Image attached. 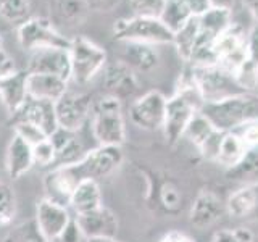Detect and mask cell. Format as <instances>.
I'll return each instance as SVG.
<instances>
[{
  "mask_svg": "<svg viewBox=\"0 0 258 242\" xmlns=\"http://www.w3.org/2000/svg\"><path fill=\"white\" fill-rule=\"evenodd\" d=\"M200 113L218 131H236L248 121L258 119V94L242 92L216 102H205Z\"/></svg>",
  "mask_w": 258,
  "mask_h": 242,
  "instance_id": "6da1fadb",
  "label": "cell"
},
{
  "mask_svg": "<svg viewBox=\"0 0 258 242\" xmlns=\"http://www.w3.org/2000/svg\"><path fill=\"white\" fill-rule=\"evenodd\" d=\"M92 134L99 145H121L126 141V128L121 100L105 94L92 103Z\"/></svg>",
  "mask_w": 258,
  "mask_h": 242,
  "instance_id": "7a4b0ae2",
  "label": "cell"
},
{
  "mask_svg": "<svg viewBox=\"0 0 258 242\" xmlns=\"http://www.w3.org/2000/svg\"><path fill=\"white\" fill-rule=\"evenodd\" d=\"M113 37L119 42H144V44H173L174 34L160 18L134 15L121 18L113 26Z\"/></svg>",
  "mask_w": 258,
  "mask_h": 242,
  "instance_id": "3957f363",
  "label": "cell"
},
{
  "mask_svg": "<svg viewBox=\"0 0 258 242\" xmlns=\"http://www.w3.org/2000/svg\"><path fill=\"white\" fill-rule=\"evenodd\" d=\"M68 52L71 60V78L78 84H87L102 73L107 65V52L84 36L71 37Z\"/></svg>",
  "mask_w": 258,
  "mask_h": 242,
  "instance_id": "277c9868",
  "label": "cell"
},
{
  "mask_svg": "<svg viewBox=\"0 0 258 242\" xmlns=\"http://www.w3.org/2000/svg\"><path fill=\"white\" fill-rule=\"evenodd\" d=\"M192 71L194 83H196L202 99L205 102H216L226 97L242 94L244 91L237 86L236 79L229 71L223 70L220 65L210 67H194L189 65Z\"/></svg>",
  "mask_w": 258,
  "mask_h": 242,
  "instance_id": "5b68a950",
  "label": "cell"
},
{
  "mask_svg": "<svg viewBox=\"0 0 258 242\" xmlns=\"http://www.w3.org/2000/svg\"><path fill=\"white\" fill-rule=\"evenodd\" d=\"M16 32H18V42L21 48L28 52L45 47L70 48L71 42V39L56 31L52 21L47 18H29L20 24Z\"/></svg>",
  "mask_w": 258,
  "mask_h": 242,
  "instance_id": "8992f818",
  "label": "cell"
},
{
  "mask_svg": "<svg viewBox=\"0 0 258 242\" xmlns=\"http://www.w3.org/2000/svg\"><path fill=\"white\" fill-rule=\"evenodd\" d=\"M123 150L118 145H97L92 150H87L86 157L75 166L83 181H100L115 173L123 163Z\"/></svg>",
  "mask_w": 258,
  "mask_h": 242,
  "instance_id": "52a82bcc",
  "label": "cell"
},
{
  "mask_svg": "<svg viewBox=\"0 0 258 242\" xmlns=\"http://www.w3.org/2000/svg\"><path fill=\"white\" fill-rule=\"evenodd\" d=\"M92 97L87 94L67 92L55 102V115L58 128L78 133L92 115Z\"/></svg>",
  "mask_w": 258,
  "mask_h": 242,
  "instance_id": "ba28073f",
  "label": "cell"
},
{
  "mask_svg": "<svg viewBox=\"0 0 258 242\" xmlns=\"http://www.w3.org/2000/svg\"><path fill=\"white\" fill-rule=\"evenodd\" d=\"M166 97L160 91H149L137 97L129 107V118L133 125L144 131H157L163 128Z\"/></svg>",
  "mask_w": 258,
  "mask_h": 242,
  "instance_id": "9c48e42d",
  "label": "cell"
},
{
  "mask_svg": "<svg viewBox=\"0 0 258 242\" xmlns=\"http://www.w3.org/2000/svg\"><path fill=\"white\" fill-rule=\"evenodd\" d=\"M28 73L37 75H53L63 78L64 81L71 79V60L68 48L45 47L31 52L28 60Z\"/></svg>",
  "mask_w": 258,
  "mask_h": 242,
  "instance_id": "30bf717a",
  "label": "cell"
},
{
  "mask_svg": "<svg viewBox=\"0 0 258 242\" xmlns=\"http://www.w3.org/2000/svg\"><path fill=\"white\" fill-rule=\"evenodd\" d=\"M83 181L78 174L75 165L71 166H55L44 176V192L45 199L55 202V204L70 207L73 194H75L78 184Z\"/></svg>",
  "mask_w": 258,
  "mask_h": 242,
  "instance_id": "8fae6325",
  "label": "cell"
},
{
  "mask_svg": "<svg viewBox=\"0 0 258 242\" xmlns=\"http://www.w3.org/2000/svg\"><path fill=\"white\" fill-rule=\"evenodd\" d=\"M8 123L12 126L16 123H29L39 128L47 137H50L58 129V123H56V115H55V103L29 97L24 102L23 107L15 115L10 116Z\"/></svg>",
  "mask_w": 258,
  "mask_h": 242,
  "instance_id": "7c38bea8",
  "label": "cell"
},
{
  "mask_svg": "<svg viewBox=\"0 0 258 242\" xmlns=\"http://www.w3.org/2000/svg\"><path fill=\"white\" fill-rule=\"evenodd\" d=\"M102 86L108 95L124 100L137 92L139 81H137L136 73L124 62L115 60L111 63L107 62L105 68L102 70Z\"/></svg>",
  "mask_w": 258,
  "mask_h": 242,
  "instance_id": "4fadbf2b",
  "label": "cell"
},
{
  "mask_svg": "<svg viewBox=\"0 0 258 242\" xmlns=\"http://www.w3.org/2000/svg\"><path fill=\"white\" fill-rule=\"evenodd\" d=\"M71 218L73 216L70 213L68 207L58 205L45 197L42 200H39V204L36 207L34 220L39 226L40 232H42L50 242L55 237H58L64 231V228H67L68 223L71 221Z\"/></svg>",
  "mask_w": 258,
  "mask_h": 242,
  "instance_id": "5bb4252c",
  "label": "cell"
},
{
  "mask_svg": "<svg viewBox=\"0 0 258 242\" xmlns=\"http://www.w3.org/2000/svg\"><path fill=\"white\" fill-rule=\"evenodd\" d=\"M226 212L239 221H258V181L234 191L226 200Z\"/></svg>",
  "mask_w": 258,
  "mask_h": 242,
  "instance_id": "9a60e30c",
  "label": "cell"
},
{
  "mask_svg": "<svg viewBox=\"0 0 258 242\" xmlns=\"http://www.w3.org/2000/svg\"><path fill=\"white\" fill-rule=\"evenodd\" d=\"M224 212L226 202H223L220 196L212 191H202L190 205L189 221L196 228L205 229L220 220Z\"/></svg>",
  "mask_w": 258,
  "mask_h": 242,
  "instance_id": "2e32d148",
  "label": "cell"
},
{
  "mask_svg": "<svg viewBox=\"0 0 258 242\" xmlns=\"http://www.w3.org/2000/svg\"><path fill=\"white\" fill-rule=\"evenodd\" d=\"M76 221L89 239L94 237H116L118 218L108 207H99L83 215H76Z\"/></svg>",
  "mask_w": 258,
  "mask_h": 242,
  "instance_id": "e0dca14e",
  "label": "cell"
},
{
  "mask_svg": "<svg viewBox=\"0 0 258 242\" xmlns=\"http://www.w3.org/2000/svg\"><path fill=\"white\" fill-rule=\"evenodd\" d=\"M28 78V70H16L0 81V100L10 116L15 115L29 99Z\"/></svg>",
  "mask_w": 258,
  "mask_h": 242,
  "instance_id": "ac0fdd59",
  "label": "cell"
},
{
  "mask_svg": "<svg viewBox=\"0 0 258 242\" xmlns=\"http://www.w3.org/2000/svg\"><path fill=\"white\" fill-rule=\"evenodd\" d=\"M52 141L53 147L56 150L55 166H71L79 163L86 157V147L81 139H78L76 133L67 131V129L58 128L56 131L48 137Z\"/></svg>",
  "mask_w": 258,
  "mask_h": 242,
  "instance_id": "d6986e66",
  "label": "cell"
},
{
  "mask_svg": "<svg viewBox=\"0 0 258 242\" xmlns=\"http://www.w3.org/2000/svg\"><path fill=\"white\" fill-rule=\"evenodd\" d=\"M121 50V62H124L134 73H147L158 67L160 55L155 45L144 44V42H123Z\"/></svg>",
  "mask_w": 258,
  "mask_h": 242,
  "instance_id": "ffe728a7",
  "label": "cell"
},
{
  "mask_svg": "<svg viewBox=\"0 0 258 242\" xmlns=\"http://www.w3.org/2000/svg\"><path fill=\"white\" fill-rule=\"evenodd\" d=\"M34 166L32 158V145H29L20 136L13 134L10 144L7 147L5 168L12 179H18L23 174H26Z\"/></svg>",
  "mask_w": 258,
  "mask_h": 242,
  "instance_id": "44dd1931",
  "label": "cell"
},
{
  "mask_svg": "<svg viewBox=\"0 0 258 242\" xmlns=\"http://www.w3.org/2000/svg\"><path fill=\"white\" fill-rule=\"evenodd\" d=\"M28 92L29 97L39 100L56 102L68 92V81L53 75H37L29 73L28 78Z\"/></svg>",
  "mask_w": 258,
  "mask_h": 242,
  "instance_id": "7402d4cb",
  "label": "cell"
},
{
  "mask_svg": "<svg viewBox=\"0 0 258 242\" xmlns=\"http://www.w3.org/2000/svg\"><path fill=\"white\" fill-rule=\"evenodd\" d=\"M102 191L99 181L94 179H84L78 184L70 202V207L73 208L75 215H83L87 212L102 207Z\"/></svg>",
  "mask_w": 258,
  "mask_h": 242,
  "instance_id": "603a6c76",
  "label": "cell"
},
{
  "mask_svg": "<svg viewBox=\"0 0 258 242\" xmlns=\"http://www.w3.org/2000/svg\"><path fill=\"white\" fill-rule=\"evenodd\" d=\"M48 7L56 20L70 26L84 23L91 12L87 0H48Z\"/></svg>",
  "mask_w": 258,
  "mask_h": 242,
  "instance_id": "cb8c5ba5",
  "label": "cell"
},
{
  "mask_svg": "<svg viewBox=\"0 0 258 242\" xmlns=\"http://www.w3.org/2000/svg\"><path fill=\"white\" fill-rule=\"evenodd\" d=\"M192 18H196V16H194L189 0H165L163 10L160 13V20L173 34Z\"/></svg>",
  "mask_w": 258,
  "mask_h": 242,
  "instance_id": "d4e9b609",
  "label": "cell"
},
{
  "mask_svg": "<svg viewBox=\"0 0 258 242\" xmlns=\"http://www.w3.org/2000/svg\"><path fill=\"white\" fill-rule=\"evenodd\" d=\"M245 152H247V147L236 133H232V131L224 133L221 144H220V150H218L216 163H220L229 169L239 163L242 157L245 155Z\"/></svg>",
  "mask_w": 258,
  "mask_h": 242,
  "instance_id": "484cf974",
  "label": "cell"
},
{
  "mask_svg": "<svg viewBox=\"0 0 258 242\" xmlns=\"http://www.w3.org/2000/svg\"><path fill=\"white\" fill-rule=\"evenodd\" d=\"M228 177L231 181L242 184L258 181V149H248L245 155L236 166L228 169Z\"/></svg>",
  "mask_w": 258,
  "mask_h": 242,
  "instance_id": "4316f807",
  "label": "cell"
},
{
  "mask_svg": "<svg viewBox=\"0 0 258 242\" xmlns=\"http://www.w3.org/2000/svg\"><path fill=\"white\" fill-rule=\"evenodd\" d=\"M155 197H157V205L163 210V212L169 216H174L179 213L182 208V194L179 188L173 181H165L158 184L155 188Z\"/></svg>",
  "mask_w": 258,
  "mask_h": 242,
  "instance_id": "83f0119b",
  "label": "cell"
},
{
  "mask_svg": "<svg viewBox=\"0 0 258 242\" xmlns=\"http://www.w3.org/2000/svg\"><path fill=\"white\" fill-rule=\"evenodd\" d=\"M216 131L218 129L199 111L197 115L190 119V123L187 128H185L182 137L184 139H187L190 144H194L200 150L210 139H212Z\"/></svg>",
  "mask_w": 258,
  "mask_h": 242,
  "instance_id": "f1b7e54d",
  "label": "cell"
},
{
  "mask_svg": "<svg viewBox=\"0 0 258 242\" xmlns=\"http://www.w3.org/2000/svg\"><path fill=\"white\" fill-rule=\"evenodd\" d=\"M197 36H199L197 18H192L189 23H185L179 31L174 32L173 45L176 47L177 53H179V56L185 63L190 60L194 47H196V44H197Z\"/></svg>",
  "mask_w": 258,
  "mask_h": 242,
  "instance_id": "f546056e",
  "label": "cell"
},
{
  "mask_svg": "<svg viewBox=\"0 0 258 242\" xmlns=\"http://www.w3.org/2000/svg\"><path fill=\"white\" fill-rule=\"evenodd\" d=\"M4 242H50L40 232L36 220H28L16 226H10Z\"/></svg>",
  "mask_w": 258,
  "mask_h": 242,
  "instance_id": "4dcf8cb0",
  "label": "cell"
},
{
  "mask_svg": "<svg viewBox=\"0 0 258 242\" xmlns=\"http://www.w3.org/2000/svg\"><path fill=\"white\" fill-rule=\"evenodd\" d=\"M31 0H0V16L10 24H23L31 18Z\"/></svg>",
  "mask_w": 258,
  "mask_h": 242,
  "instance_id": "1f68e13d",
  "label": "cell"
},
{
  "mask_svg": "<svg viewBox=\"0 0 258 242\" xmlns=\"http://www.w3.org/2000/svg\"><path fill=\"white\" fill-rule=\"evenodd\" d=\"M237 86L244 92H256L258 91V63L252 58H247L234 73Z\"/></svg>",
  "mask_w": 258,
  "mask_h": 242,
  "instance_id": "d6a6232c",
  "label": "cell"
},
{
  "mask_svg": "<svg viewBox=\"0 0 258 242\" xmlns=\"http://www.w3.org/2000/svg\"><path fill=\"white\" fill-rule=\"evenodd\" d=\"M16 216V197L7 183H0V229L10 228Z\"/></svg>",
  "mask_w": 258,
  "mask_h": 242,
  "instance_id": "836d02e7",
  "label": "cell"
},
{
  "mask_svg": "<svg viewBox=\"0 0 258 242\" xmlns=\"http://www.w3.org/2000/svg\"><path fill=\"white\" fill-rule=\"evenodd\" d=\"M32 158H34V165L39 166H52L55 165L56 158V150L53 147V144L50 139H45L42 142H39L37 145L32 147Z\"/></svg>",
  "mask_w": 258,
  "mask_h": 242,
  "instance_id": "e575fe53",
  "label": "cell"
},
{
  "mask_svg": "<svg viewBox=\"0 0 258 242\" xmlns=\"http://www.w3.org/2000/svg\"><path fill=\"white\" fill-rule=\"evenodd\" d=\"M163 5L165 0H131V8L134 15L141 16H155V18H160Z\"/></svg>",
  "mask_w": 258,
  "mask_h": 242,
  "instance_id": "d590c367",
  "label": "cell"
},
{
  "mask_svg": "<svg viewBox=\"0 0 258 242\" xmlns=\"http://www.w3.org/2000/svg\"><path fill=\"white\" fill-rule=\"evenodd\" d=\"M13 128H15V134L20 136L21 139H24L29 145H32V147L37 145L39 142L48 139V137L40 131L39 128L32 126L29 123H16V125H13Z\"/></svg>",
  "mask_w": 258,
  "mask_h": 242,
  "instance_id": "8d00e7d4",
  "label": "cell"
},
{
  "mask_svg": "<svg viewBox=\"0 0 258 242\" xmlns=\"http://www.w3.org/2000/svg\"><path fill=\"white\" fill-rule=\"evenodd\" d=\"M236 133L240 141L244 142V145L248 149H258V119H253V121H248V123L242 125L240 128H237Z\"/></svg>",
  "mask_w": 258,
  "mask_h": 242,
  "instance_id": "74e56055",
  "label": "cell"
},
{
  "mask_svg": "<svg viewBox=\"0 0 258 242\" xmlns=\"http://www.w3.org/2000/svg\"><path fill=\"white\" fill-rule=\"evenodd\" d=\"M212 242H253V234L245 228L223 229L215 234Z\"/></svg>",
  "mask_w": 258,
  "mask_h": 242,
  "instance_id": "f35d334b",
  "label": "cell"
},
{
  "mask_svg": "<svg viewBox=\"0 0 258 242\" xmlns=\"http://www.w3.org/2000/svg\"><path fill=\"white\" fill-rule=\"evenodd\" d=\"M52 242H89V237L83 232L81 226L78 224L76 218L73 216L64 231L60 234L58 237H55Z\"/></svg>",
  "mask_w": 258,
  "mask_h": 242,
  "instance_id": "ab89813d",
  "label": "cell"
},
{
  "mask_svg": "<svg viewBox=\"0 0 258 242\" xmlns=\"http://www.w3.org/2000/svg\"><path fill=\"white\" fill-rule=\"evenodd\" d=\"M247 50L248 58L258 63V23H253V26L250 28L247 34Z\"/></svg>",
  "mask_w": 258,
  "mask_h": 242,
  "instance_id": "60d3db41",
  "label": "cell"
},
{
  "mask_svg": "<svg viewBox=\"0 0 258 242\" xmlns=\"http://www.w3.org/2000/svg\"><path fill=\"white\" fill-rule=\"evenodd\" d=\"M16 70V65H15V60L12 58L10 55H8L5 50L0 52V81L4 78H7L8 75H12Z\"/></svg>",
  "mask_w": 258,
  "mask_h": 242,
  "instance_id": "b9f144b4",
  "label": "cell"
},
{
  "mask_svg": "<svg viewBox=\"0 0 258 242\" xmlns=\"http://www.w3.org/2000/svg\"><path fill=\"white\" fill-rule=\"evenodd\" d=\"M118 0H87L89 4V8H92V10H110L111 7L116 5Z\"/></svg>",
  "mask_w": 258,
  "mask_h": 242,
  "instance_id": "7bdbcfd3",
  "label": "cell"
},
{
  "mask_svg": "<svg viewBox=\"0 0 258 242\" xmlns=\"http://www.w3.org/2000/svg\"><path fill=\"white\" fill-rule=\"evenodd\" d=\"M160 242H192V239L185 236L184 232H179V231H169L168 234H165V236L161 237Z\"/></svg>",
  "mask_w": 258,
  "mask_h": 242,
  "instance_id": "ee69618b",
  "label": "cell"
},
{
  "mask_svg": "<svg viewBox=\"0 0 258 242\" xmlns=\"http://www.w3.org/2000/svg\"><path fill=\"white\" fill-rule=\"evenodd\" d=\"M210 5H212V8H221V10H228L232 13L236 0H210Z\"/></svg>",
  "mask_w": 258,
  "mask_h": 242,
  "instance_id": "f6af8a7d",
  "label": "cell"
},
{
  "mask_svg": "<svg viewBox=\"0 0 258 242\" xmlns=\"http://www.w3.org/2000/svg\"><path fill=\"white\" fill-rule=\"evenodd\" d=\"M244 7L247 8V12L252 15V18L255 23H258V0H240Z\"/></svg>",
  "mask_w": 258,
  "mask_h": 242,
  "instance_id": "bcb514c9",
  "label": "cell"
},
{
  "mask_svg": "<svg viewBox=\"0 0 258 242\" xmlns=\"http://www.w3.org/2000/svg\"><path fill=\"white\" fill-rule=\"evenodd\" d=\"M89 242H121L116 237H94V239H89Z\"/></svg>",
  "mask_w": 258,
  "mask_h": 242,
  "instance_id": "7dc6e473",
  "label": "cell"
},
{
  "mask_svg": "<svg viewBox=\"0 0 258 242\" xmlns=\"http://www.w3.org/2000/svg\"><path fill=\"white\" fill-rule=\"evenodd\" d=\"M4 50V40H2V37H0V52Z\"/></svg>",
  "mask_w": 258,
  "mask_h": 242,
  "instance_id": "c3c4849f",
  "label": "cell"
},
{
  "mask_svg": "<svg viewBox=\"0 0 258 242\" xmlns=\"http://www.w3.org/2000/svg\"><path fill=\"white\" fill-rule=\"evenodd\" d=\"M256 94H258V91H256Z\"/></svg>",
  "mask_w": 258,
  "mask_h": 242,
  "instance_id": "681fc988",
  "label": "cell"
}]
</instances>
